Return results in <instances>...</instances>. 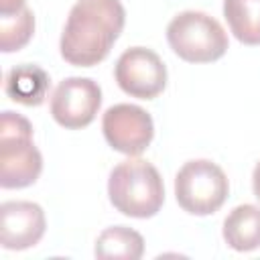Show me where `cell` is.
<instances>
[{"label": "cell", "instance_id": "cell-14", "mask_svg": "<svg viewBox=\"0 0 260 260\" xmlns=\"http://www.w3.org/2000/svg\"><path fill=\"white\" fill-rule=\"evenodd\" d=\"M35 32V16L28 6L12 12L0 14V51L12 53L20 51Z\"/></svg>", "mask_w": 260, "mask_h": 260}, {"label": "cell", "instance_id": "cell-1", "mask_svg": "<svg viewBox=\"0 0 260 260\" xmlns=\"http://www.w3.org/2000/svg\"><path fill=\"white\" fill-rule=\"evenodd\" d=\"M126 22L120 0H77L61 35V57L75 67L104 61Z\"/></svg>", "mask_w": 260, "mask_h": 260}, {"label": "cell", "instance_id": "cell-7", "mask_svg": "<svg viewBox=\"0 0 260 260\" xmlns=\"http://www.w3.org/2000/svg\"><path fill=\"white\" fill-rule=\"evenodd\" d=\"M116 83L132 98L152 100L167 85V67L160 57L146 47L126 49L116 61Z\"/></svg>", "mask_w": 260, "mask_h": 260}, {"label": "cell", "instance_id": "cell-12", "mask_svg": "<svg viewBox=\"0 0 260 260\" xmlns=\"http://www.w3.org/2000/svg\"><path fill=\"white\" fill-rule=\"evenodd\" d=\"M93 252L100 260H138L144 254V240L132 228L112 225L98 236Z\"/></svg>", "mask_w": 260, "mask_h": 260}, {"label": "cell", "instance_id": "cell-9", "mask_svg": "<svg viewBox=\"0 0 260 260\" xmlns=\"http://www.w3.org/2000/svg\"><path fill=\"white\" fill-rule=\"evenodd\" d=\"M45 211L32 201H4L0 205V244L6 250H26L45 236Z\"/></svg>", "mask_w": 260, "mask_h": 260}, {"label": "cell", "instance_id": "cell-5", "mask_svg": "<svg viewBox=\"0 0 260 260\" xmlns=\"http://www.w3.org/2000/svg\"><path fill=\"white\" fill-rule=\"evenodd\" d=\"M230 183L221 167L207 158L185 162L175 177L177 203L191 215L215 213L228 199Z\"/></svg>", "mask_w": 260, "mask_h": 260}, {"label": "cell", "instance_id": "cell-13", "mask_svg": "<svg viewBox=\"0 0 260 260\" xmlns=\"http://www.w3.org/2000/svg\"><path fill=\"white\" fill-rule=\"evenodd\" d=\"M223 16L244 45H260V0H223Z\"/></svg>", "mask_w": 260, "mask_h": 260}, {"label": "cell", "instance_id": "cell-2", "mask_svg": "<svg viewBox=\"0 0 260 260\" xmlns=\"http://www.w3.org/2000/svg\"><path fill=\"white\" fill-rule=\"evenodd\" d=\"M108 195L120 213L146 219L160 211L165 203V185L154 165L142 158H128L112 169Z\"/></svg>", "mask_w": 260, "mask_h": 260}, {"label": "cell", "instance_id": "cell-8", "mask_svg": "<svg viewBox=\"0 0 260 260\" xmlns=\"http://www.w3.org/2000/svg\"><path fill=\"white\" fill-rule=\"evenodd\" d=\"M102 130L108 144L128 156L144 152L154 136V124L146 110L134 104H116L106 110Z\"/></svg>", "mask_w": 260, "mask_h": 260}, {"label": "cell", "instance_id": "cell-10", "mask_svg": "<svg viewBox=\"0 0 260 260\" xmlns=\"http://www.w3.org/2000/svg\"><path fill=\"white\" fill-rule=\"evenodd\" d=\"M6 95L22 106H41L49 91V75L43 67L22 63L12 67L4 77Z\"/></svg>", "mask_w": 260, "mask_h": 260}, {"label": "cell", "instance_id": "cell-4", "mask_svg": "<svg viewBox=\"0 0 260 260\" xmlns=\"http://www.w3.org/2000/svg\"><path fill=\"white\" fill-rule=\"evenodd\" d=\"M167 41L175 55L189 63H211L225 55L228 35L209 14L185 10L167 26Z\"/></svg>", "mask_w": 260, "mask_h": 260}, {"label": "cell", "instance_id": "cell-6", "mask_svg": "<svg viewBox=\"0 0 260 260\" xmlns=\"http://www.w3.org/2000/svg\"><path fill=\"white\" fill-rule=\"evenodd\" d=\"M100 106L102 89L89 77H67L55 87L51 95V116L67 130L89 126Z\"/></svg>", "mask_w": 260, "mask_h": 260}, {"label": "cell", "instance_id": "cell-3", "mask_svg": "<svg viewBox=\"0 0 260 260\" xmlns=\"http://www.w3.org/2000/svg\"><path fill=\"white\" fill-rule=\"evenodd\" d=\"M43 171V156L32 142L30 122L10 110L0 116V185L22 189L32 185Z\"/></svg>", "mask_w": 260, "mask_h": 260}, {"label": "cell", "instance_id": "cell-11", "mask_svg": "<svg viewBox=\"0 0 260 260\" xmlns=\"http://www.w3.org/2000/svg\"><path fill=\"white\" fill-rule=\"evenodd\" d=\"M223 240L238 252L260 248V207L250 203L234 207L223 219Z\"/></svg>", "mask_w": 260, "mask_h": 260}, {"label": "cell", "instance_id": "cell-15", "mask_svg": "<svg viewBox=\"0 0 260 260\" xmlns=\"http://www.w3.org/2000/svg\"><path fill=\"white\" fill-rule=\"evenodd\" d=\"M252 189H254L256 199L260 201V162L254 167V173H252Z\"/></svg>", "mask_w": 260, "mask_h": 260}]
</instances>
